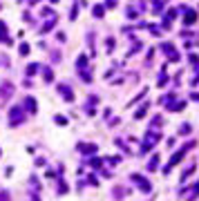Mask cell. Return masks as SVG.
<instances>
[{
  "label": "cell",
  "mask_w": 199,
  "mask_h": 201,
  "mask_svg": "<svg viewBox=\"0 0 199 201\" xmlns=\"http://www.w3.org/2000/svg\"><path fill=\"white\" fill-rule=\"evenodd\" d=\"M197 194H199V183H195V190H192V192L188 194V197H190V199H195Z\"/></svg>",
  "instance_id": "cell-2"
},
{
  "label": "cell",
  "mask_w": 199,
  "mask_h": 201,
  "mask_svg": "<svg viewBox=\"0 0 199 201\" xmlns=\"http://www.w3.org/2000/svg\"><path fill=\"white\" fill-rule=\"evenodd\" d=\"M132 179H134V181H139V188H141L143 192H148V190H150V183H148L145 179H141V177H136V174L132 177Z\"/></svg>",
  "instance_id": "cell-1"
},
{
  "label": "cell",
  "mask_w": 199,
  "mask_h": 201,
  "mask_svg": "<svg viewBox=\"0 0 199 201\" xmlns=\"http://www.w3.org/2000/svg\"><path fill=\"white\" fill-rule=\"evenodd\" d=\"M38 72V65H29V70H27V74H36Z\"/></svg>",
  "instance_id": "cell-3"
}]
</instances>
